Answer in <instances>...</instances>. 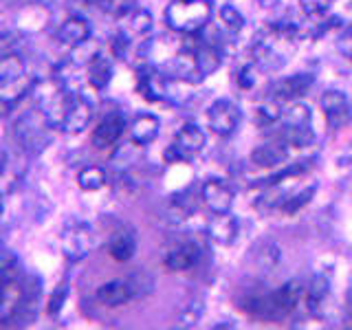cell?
<instances>
[{
  "label": "cell",
  "mask_w": 352,
  "mask_h": 330,
  "mask_svg": "<svg viewBox=\"0 0 352 330\" xmlns=\"http://www.w3.org/2000/svg\"><path fill=\"white\" fill-rule=\"evenodd\" d=\"M212 18V3L209 0H172L165 9L168 27L183 36H194Z\"/></svg>",
  "instance_id": "6da1fadb"
},
{
  "label": "cell",
  "mask_w": 352,
  "mask_h": 330,
  "mask_svg": "<svg viewBox=\"0 0 352 330\" xmlns=\"http://www.w3.org/2000/svg\"><path fill=\"white\" fill-rule=\"evenodd\" d=\"M51 124L44 117V113H27L25 117L18 119V124L14 126V137L20 143V148L29 154H40L49 143V130Z\"/></svg>",
  "instance_id": "7a4b0ae2"
},
{
  "label": "cell",
  "mask_w": 352,
  "mask_h": 330,
  "mask_svg": "<svg viewBox=\"0 0 352 330\" xmlns=\"http://www.w3.org/2000/svg\"><path fill=\"white\" fill-rule=\"evenodd\" d=\"M62 253L69 262H82L84 258L91 256L95 238H93V229L88 227L82 220H71L66 223L62 231Z\"/></svg>",
  "instance_id": "3957f363"
},
{
  "label": "cell",
  "mask_w": 352,
  "mask_h": 330,
  "mask_svg": "<svg viewBox=\"0 0 352 330\" xmlns=\"http://www.w3.org/2000/svg\"><path fill=\"white\" fill-rule=\"evenodd\" d=\"M205 132L196 124H185L176 130L172 146L165 150V159L168 163H187L194 154H198L205 148Z\"/></svg>",
  "instance_id": "277c9868"
},
{
  "label": "cell",
  "mask_w": 352,
  "mask_h": 330,
  "mask_svg": "<svg viewBox=\"0 0 352 330\" xmlns=\"http://www.w3.org/2000/svg\"><path fill=\"white\" fill-rule=\"evenodd\" d=\"M143 284L137 282V278H128V280H110L104 282L99 289L95 291V297L99 304H104L108 308H117L132 302L135 297L143 295Z\"/></svg>",
  "instance_id": "5b68a950"
},
{
  "label": "cell",
  "mask_w": 352,
  "mask_h": 330,
  "mask_svg": "<svg viewBox=\"0 0 352 330\" xmlns=\"http://www.w3.org/2000/svg\"><path fill=\"white\" fill-rule=\"evenodd\" d=\"M95 115V106L93 102L82 93H73L69 99V106H66V113L60 128L66 135H82V132L91 126Z\"/></svg>",
  "instance_id": "8992f818"
},
{
  "label": "cell",
  "mask_w": 352,
  "mask_h": 330,
  "mask_svg": "<svg viewBox=\"0 0 352 330\" xmlns=\"http://www.w3.org/2000/svg\"><path fill=\"white\" fill-rule=\"evenodd\" d=\"M240 108L229 102V99H218L207 110V121H209V128L214 130V135L218 137H229L234 135L236 128L240 126Z\"/></svg>",
  "instance_id": "52a82bcc"
},
{
  "label": "cell",
  "mask_w": 352,
  "mask_h": 330,
  "mask_svg": "<svg viewBox=\"0 0 352 330\" xmlns=\"http://www.w3.org/2000/svg\"><path fill=\"white\" fill-rule=\"evenodd\" d=\"M304 297H306V289H304V284L297 280H289V282H284L280 289L271 291L269 302L275 313V319H282L286 315H291L293 311H297V308L304 304Z\"/></svg>",
  "instance_id": "ba28073f"
},
{
  "label": "cell",
  "mask_w": 352,
  "mask_h": 330,
  "mask_svg": "<svg viewBox=\"0 0 352 330\" xmlns=\"http://www.w3.org/2000/svg\"><path fill=\"white\" fill-rule=\"evenodd\" d=\"M319 106L324 110L326 124L330 130H341L350 124V119H352L350 102L341 91H326L322 99H319Z\"/></svg>",
  "instance_id": "9c48e42d"
},
{
  "label": "cell",
  "mask_w": 352,
  "mask_h": 330,
  "mask_svg": "<svg viewBox=\"0 0 352 330\" xmlns=\"http://www.w3.org/2000/svg\"><path fill=\"white\" fill-rule=\"evenodd\" d=\"M201 198L212 214H225L234 205L236 192L225 179H209L201 187Z\"/></svg>",
  "instance_id": "30bf717a"
},
{
  "label": "cell",
  "mask_w": 352,
  "mask_h": 330,
  "mask_svg": "<svg viewBox=\"0 0 352 330\" xmlns=\"http://www.w3.org/2000/svg\"><path fill=\"white\" fill-rule=\"evenodd\" d=\"M124 130H126L124 115L117 113V110H113V113H108L97 124V128L93 130V135H91V143L97 150H108V148H113L115 143L121 139Z\"/></svg>",
  "instance_id": "8fae6325"
},
{
  "label": "cell",
  "mask_w": 352,
  "mask_h": 330,
  "mask_svg": "<svg viewBox=\"0 0 352 330\" xmlns=\"http://www.w3.org/2000/svg\"><path fill=\"white\" fill-rule=\"evenodd\" d=\"M289 146L291 143L286 141L284 137L282 139H273L269 143H262L256 150L251 152V163L258 165V168H278L282 165L286 159H289Z\"/></svg>",
  "instance_id": "7c38bea8"
},
{
  "label": "cell",
  "mask_w": 352,
  "mask_h": 330,
  "mask_svg": "<svg viewBox=\"0 0 352 330\" xmlns=\"http://www.w3.org/2000/svg\"><path fill=\"white\" fill-rule=\"evenodd\" d=\"M198 258H201V247L196 242H181V245L172 247L163 258V267L172 273H183L196 267Z\"/></svg>",
  "instance_id": "4fadbf2b"
},
{
  "label": "cell",
  "mask_w": 352,
  "mask_h": 330,
  "mask_svg": "<svg viewBox=\"0 0 352 330\" xmlns=\"http://www.w3.org/2000/svg\"><path fill=\"white\" fill-rule=\"evenodd\" d=\"M55 38H58L62 47L77 49L91 40V25H88V20H84L82 16H71L60 25Z\"/></svg>",
  "instance_id": "5bb4252c"
},
{
  "label": "cell",
  "mask_w": 352,
  "mask_h": 330,
  "mask_svg": "<svg viewBox=\"0 0 352 330\" xmlns=\"http://www.w3.org/2000/svg\"><path fill=\"white\" fill-rule=\"evenodd\" d=\"M315 82V77L311 73H297V75H291L286 77V80H280L278 84L273 86V97L278 99V102H295V99L304 97L308 91H311V86Z\"/></svg>",
  "instance_id": "9a60e30c"
},
{
  "label": "cell",
  "mask_w": 352,
  "mask_h": 330,
  "mask_svg": "<svg viewBox=\"0 0 352 330\" xmlns=\"http://www.w3.org/2000/svg\"><path fill=\"white\" fill-rule=\"evenodd\" d=\"M238 231H240L238 220L231 216L229 212L214 214V218L209 220V225H207L209 238H212L216 245H223V247L234 245V242L238 240Z\"/></svg>",
  "instance_id": "2e32d148"
},
{
  "label": "cell",
  "mask_w": 352,
  "mask_h": 330,
  "mask_svg": "<svg viewBox=\"0 0 352 330\" xmlns=\"http://www.w3.org/2000/svg\"><path fill=\"white\" fill-rule=\"evenodd\" d=\"M86 80L95 91H106L108 84L113 82V62L108 55L97 51L86 64Z\"/></svg>",
  "instance_id": "e0dca14e"
},
{
  "label": "cell",
  "mask_w": 352,
  "mask_h": 330,
  "mask_svg": "<svg viewBox=\"0 0 352 330\" xmlns=\"http://www.w3.org/2000/svg\"><path fill=\"white\" fill-rule=\"evenodd\" d=\"M108 256L115 262H128L135 258L137 253V236L132 229H117L113 236H110L108 245H106Z\"/></svg>",
  "instance_id": "ac0fdd59"
},
{
  "label": "cell",
  "mask_w": 352,
  "mask_h": 330,
  "mask_svg": "<svg viewBox=\"0 0 352 330\" xmlns=\"http://www.w3.org/2000/svg\"><path fill=\"white\" fill-rule=\"evenodd\" d=\"M295 181V179H293ZM293 181L286 185L284 181H278V183H269L264 185V192L260 194V198H256V203H253V207L258 209V212L267 214V212H273V209H280L286 198L291 196V185Z\"/></svg>",
  "instance_id": "d6986e66"
},
{
  "label": "cell",
  "mask_w": 352,
  "mask_h": 330,
  "mask_svg": "<svg viewBox=\"0 0 352 330\" xmlns=\"http://www.w3.org/2000/svg\"><path fill=\"white\" fill-rule=\"evenodd\" d=\"M161 132V121L157 115H139L135 121L130 124V139L135 146H150V143L159 137Z\"/></svg>",
  "instance_id": "ffe728a7"
},
{
  "label": "cell",
  "mask_w": 352,
  "mask_h": 330,
  "mask_svg": "<svg viewBox=\"0 0 352 330\" xmlns=\"http://www.w3.org/2000/svg\"><path fill=\"white\" fill-rule=\"evenodd\" d=\"M223 64V55L214 47V44H205L201 42L194 51V66H196V75L198 80L203 77H209L212 73H216Z\"/></svg>",
  "instance_id": "44dd1931"
},
{
  "label": "cell",
  "mask_w": 352,
  "mask_h": 330,
  "mask_svg": "<svg viewBox=\"0 0 352 330\" xmlns=\"http://www.w3.org/2000/svg\"><path fill=\"white\" fill-rule=\"evenodd\" d=\"M27 73V64L18 53L0 55V91H7L14 84H18Z\"/></svg>",
  "instance_id": "7402d4cb"
},
{
  "label": "cell",
  "mask_w": 352,
  "mask_h": 330,
  "mask_svg": "<svg viewBox=\"0 0 352 330\" xmlns=\"http://www.w3.org/2000/svg\"><path fill=\"white\" fill-rule=\"evenodd\" d=\"M137 91L148 102H159V99H165V80L157 73L143 69L137 75Z\"/></svg>",
  "instance_id": "603a6c76"
},
{
  "label": "cell",
  "mask_w": 352,
  "mask_h": 330,
  "mask_svg": "<svg viewBox=\"0 0 352 330\" xmlns=\"http://www.w3.org/2000/svg\"><path fill=\"white\" fill-rule=\"evenodd\" d=\"M106 183H108V174L99 165H86L77 174V185H80L82 192H99L102 187H106Z\"/></svg>",
  "instance_id": "cb8c5ba5"
},
{
  "label": "cell",
  "mask_w": 352,
  "mask_h": 330,
  "mask_svg": "<svg viewBox=\"0 0 352 330\" xmlns=\"http://www.w3.org/2000/svg\"><path fill=\"white\" fill-rule=\"evenodd\" d=\"M330 295V280L326 275H315L311 286H306V297H304V304L308 311H317Z\"/></svg>",
  "instance_id": "d4e9b609"
},
{
  "label": "cell",
  "mask_w": 352,
  "mask_h": 330,
  "mask_svg": "<svg viewBox=\"0 0 352 330\" xmlns=\"http://www.w3.org/2000/svg\"><path fill=\"white\" fill-rule=\"evenodd\" d=\"M198 207V198L194 196L192 190H181L172 196L170 201V214L176 218V220H185L190 218Z\"/></svg>",
  "instance_id": "484cf974"
},
{
  "label": "cell",
  "mask_w": 352,
  "mask_h": 330,
  "mask_svg": "<svg viewBox=\"0 0 352 330\" xmlns=\"http://www.w3.org/2000/svg\"><path fill=\"white\" fill-rule=\"evenodd\" d=\"M0 278H3L7 284L16 282L22 278V271H20V260L14 251L3 249L0 247Z\"/></svg>",
  "instance_id": "4316f807"
},
{
  "label": "cell",
  "mask_w": 352,
  "mask_h": 330,
  "mask_svg": "<svg viewBox=\"0 0 352 330\" xmlns=\"http://www.w3.org/2000/svg\"><path fill=\"white\" fill-rule=\"evenodd\" d=\"M286 128H308L313 121V110L306 104H293L286 113L282 115Z\"/></svg>",
  "instance_id": "83f0119b"
},
{
  "label": "cell",
  "mask_w": 352,
  "mask_h": 330,
  "mask_svg": "<svg viewBox=\"0 0 352 330\" xmlns=\"http://www.w3.org/2000/svg\"><path fill=\"white\" fill-rule=\"evenodd\" d=\"M126 22H128V31L132 33V36H139V38L148 36V33L152 31V27H154L152 14H150V11H146V9H135L126 18Z\"/></svg>",
  "instance_id": "f1b7e54d"
},
{
  "label": "cell",
  "mask_w": 352,
  "mask_h": 330,
  "mask_svg": "<svg viewBox=\"0 0 352 330\" xmlns=\"http://www.w3.org/2000/svg\"><path fill=\"white\" fill-rule=\"evenodd\" d=\"M282 260V251L278 245H273V242H264V245L258 249L256 253V262H258V267L262 271H275L278 269V264Z\"/></svg>",
  "instance_id": "f546056e"
},
{
  "label": "cell",
  "mask_w": 352,
  "mask_h": 330,
  "mask_svg": "<svg viewBox=\"0 0 352 330\" xmlns=\"http://www.w3.org/2000/svg\"><path fill=\"white\" fill-rule=\"evenodd\" d=\"M282 102H278V99H267V102H262L258 108H256V121L258 126H271L275 124V121L282 119Z\"/></svg>",
  "instance_id": "4dcf8cb0"
},
{
  "label": "cell",
  "mask_w": 352,
  "mask_h": 330,
  "mask_svg": "<svg viewBox=\"0 0 352 330\" xmlns=\"http://www.w3.org/2000/svg\"><path fill=\"white\" fill-rule=\"evenodd\" d=\"M313 196H315V185H308L304 192L293 194V196L286 198V203H284L280 209H282V212H284L286 216H295V214H300L308 203H311V198H313Z\"/></svg>",
  "instance_id": "1f68e13d"
},
{
  "label": "cell",
  "mask_w": 352,
  "mask_h": 330,
  "mask_svg": "<svg viewBox=\"0 0 352 330\" xmlns=\"http://www.w3.org/2000/svg\"><path fill=\"white\" fill-rule=\"evenodd\" d=\"M69 293H71V286H69V280H62L58 286L53 289L51 297H49V304H47V313L51 317H58L62 313V308L69 300Z\"/></svg>",
  "instance_id": "d6a6232c"
},
{
  "label": "cell",
  "mask_w": 352,
  "mask_h": 330,
  "mask_svg": "<svg viewBox=\"0 0 352 330\" xmlns=\"http://www.w3.org/2000/svg\"><path fill=\"white\" fill-rule=\"evenodd\" d=\"M220 22H223V27L229 33H240L245 29V16H242L234 5L220 7Z\"/></svg>",
  "instance_id": "836d02e7"
},
{
  "label": "cell",
  "mask_w": 352,
  "mask_h": 330,
  "mask_svg": "<svg viewBox=\"0 0 352 330\" xmlns=\"http://www.w3.org/2000/svg\"><path fill=\"white\" fill-rule=\"evenodd\" d=\"M284 139L295 148H308V146H313L315 135H313L311 126H308V128H286Z\"/></svg>",
  "instance_id": "e575fe53"
},
{
  "label": "cell",
  "mask_w": 352,
  "mask_h": 330,
  "mask_svg": "<svg viewBox=\"0 0 352 330\" xmlns=\"http://www.w3.org/2000/svg\"><path fill=\"white\" fill-rule=\"evenodd\" d=\"M201 317H203V306L192 302V304H187L183 308V313L179 315V326L181 328H194V326L201 324Z\"/></svg>",
  "instance_id": "d590c367"
},
{
  "label": "cell",
  "mask_w": 352,
  "mask_h": 330,
  "mask_svg": "<svg viewBox=\"0 0 352 330\" xmlns=\"http://www.w3.org/2000/svg\"><path fill=\"white\" fill-rule=\"evenodd\" d=\"M333 0H300V7L308 18H319L324 16Z\"/></svg>",
  "instance_id": "8d00e7d4"
},
{
  "label": "cell",
  "mask_w": 352,
  "mask_h": 330,
  "mask_svg": "<svg viewBox=\"0 0 352 330\" xmlns=\"http://www.w3.org/2000/svg\"><path fill=\"white\" fill-rule=\"evenodd\" d=\"M135 5H137V0H113V5H110L106 14H110L113 18H128L132 11L137 9Z\"/></svg>",
  "instance_id": "74e56055"
},
{
  "label": "cell",
  "mask_w": 352,
  "mask_h": 330,
  "mask_svg": "<svg viewBox=\"0 0 352 330\" xmlns=\"http://www.w3.org/2000/svg\"><path fill=\"white\" fill-rule=\"evenodd\" d=\"M249 73H251V66H245V69H240V73H238V84L242 86V88H251L253 86V77H249Z\"/></svg>",
  "instance_id": "f35d334b"
},
{
  "label": "cell",
  "mask_w": 352,
  "mask_h": 330,
  "mask_svg": "<svg viewBox=\"0 0 352 330\" xmlns=\"http://www.w3.org/2000/svg\"><path fill=\"white\" fill-rule=\"evenodd\" d=\"M84 5L88 7H97V9H102V11H108L110 5H113V0H82Z\"/></svg>",
  "instance_id": "ab89813d"
},
{
  "label": "cell",
  "mask_w": 352,
  "mask_h": 330,
  "mask_svg": "<svg viewBox=\"0 0 352 330\" xmlns=\"http://www.w3.org/2000/svg\"><path fill=\"white\" fill-rule=\"evenodd\" d=\"M11 110H14V102H9V99H0V117H9Z\"/></svg>",
  "instance_id": "60d3db41"
},
{
  "label": "cell",
  "mask_w": 352,
  "mask_h": 330,
  "mask_svg": "<svg viewBox=\"0 0 352 330\" xmlns=\"http://www.w3.org/2000/svg\"><path fill=\"white\" fill-rule=\"evenodd\" d=\"M5 170H7V154H5V152H0V179H3Z\"/></svg>",
  "instance_id": "b9f144b4"
},
{
  "label": "cell",
  "mask_w": 352,
  "mask_h": 330,
  "mask_svg": "<svg viewBox=\"0 0 352 330\" xmlns=\"http://www.w3.org/2000/svg\"><path fill=\"white\" fill-rule=\"evenodd\" d=\"M7 286H9V284H7L3 278H0V300H3V295H5V289H7Z\"/></svg>",
  "instance_id": "7bdbcfd3"
},
{
  "label": "cell",
  "mask_w": 352,
  "mask_h": 330,
  "mask_svg": "<svg viewBox=\"0 0 352 330\" xmlns=\"http://www.w3.org/2000/svg\"><path fill=\"white\" fill-rule=\"evenodd\" d=\"M29 3H33V5H40V3H44V0H29Z\"/></svg>",
  "instance_id": "ee69618b"
},
{
  "label": "cell",
  "mask_w": 352,
  "mask_h": 330,
  "mask_svg": "<svg viewBox=\"0 0 352 330\" xmlns=\"http://www.w3.org/2000/svg\"><path fill=\"white\" fill-rule=\"evenodd\" d=\"M0 216H3V196H0Z\"/></svg>",
  "instance_id": "f6af8a7d"
},
{
  "label": "cell",
  "mask_w": 352,
  "mask_h": 330,
  "mask_svg": "<svg viewBox=\"0 0 352 330\" xmlns=\"http://www.w3.org/2000/svg\"><path fill=\"white\" fill-rule=\"evenodd\" d=\"M350 154H352V141H350Z\"/></svg>",
  "instance_id": "bcb514c9"
}]
</instances>
